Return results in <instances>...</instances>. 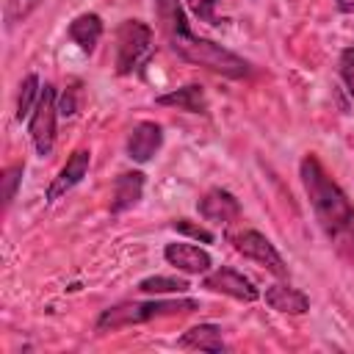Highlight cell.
Listing matches in <instances>:
<instances>
[{
	"label": "cell",
	"instance_id": "cell-1",
	"mask_svg": "<svg viewBox=\"0 0 354 354\" xmlns=\"http://www.w3.org/2000/svg\"><path fill=\"white\" fill-rule=\"evenodd\" d=\"M299 177L304 185V194L313 205V213L335 246V252L354 266V205L346 196V191L335 183V177L324 169V163L315 155H304L299 163Z\"/></svg>",
	"mask_w": 354,
	"mask_h": 354
},
{
	"label": "cell",
	"instance_id": "cell-2",
	"mask_svg": "<svg viewBox=\"0 0 354 354\" xmlns=\"http://www.w3.org/2000/svg\"><path fill=\"white\" fill-rule=\"evenodd\" d=\"M155 14H158L166 44L183 61L205 66V69H210L216 75H224V77H232V80H243V77L252 75V66H249L246 58H241L232 50H227V47H221L210 39H202L191 30L185 8H183L180 0H155Z\"/></svg>",
	"mask_w": 354,
	"mask_h": 354
},
{
	"label": "cell",
	"instance_id": "cell-3",
	"mask_svg": "<svg viewBox=\"0 0 354 354\" xmlns=\"http://www.w3.org/2000/svg\"><path fill=\"white\" fill-rule=\"evenodd\" d=\"M199 310L196 299H149V301H122L113 304L108 310L100 313L97 318V332H116L124 326H136V324H147L155 318H166V315H185Z\"/></svg>",
	"mask_w": 354,
	"mask_h": 354
},
{
	"label": "cell",
	"instance_id": "cell-4",
	"mask_svg": "<svg viewBox=\"0 0 354 354\" xmlns=\"http://www.w3.org/2000/svg\"><path fill=\"white\" fill-rule=\"evenodd\" d=\"M152 28L141 19H124L116 30V75L138 72L155 50Z\"/></svg>",
	"mask_w": 354,
	"mask_h": 354
},
{
	"label": "cell",
	"instance_id": "cell-5",
	"mask_svg": "<svg viewBox=\"0 0 354 354\" xmlns=\"http://www.w3.org/2000/svg\"><path fill=\"white\" fill-rule=\"evenodd\" d=\"M55 119H58L55 88L50 83H44L41 94H39V102H36V108L30 113V122H28V133H30V141H33L39 158H47L55 147Z\"/></svg>",
	"mask_w": 354,
	"mask_h": 354
},
{
	"label": "cell",
	"instance_id": "cell-6",
	"mask_svg": "<svg viewBox=\"0 0 354 354\" xmlns=\"http://www.w3.org/2000/svg\"><path fill=\"white\" fill-rule=\"evenodd\" d=\"M230 243L235 246L238 254H243V257L260 263V266L268 268L274 277H279V279L288 277V263L282 260V254L277 252V246H274L263 232H257V230H241V232L230 235Z\"/></svg>",
	"mask_w": 354,
	"mask_h": 354
},
{
	"label": "cell",
	"instance_id": "cell-7",
	"mask_svg": "<svg viewBox=\"0 0 354 354\" xmlns=\"http://www.w3.org/2000/svg\"><path fill=\"white\" fill-rule=\"evenodd\" d=\"M202 285L213 293H224V296L238 299V301H257L260 299V290L254 288V282L230 266H218V268L207 271Z\"/></svg>",
	"mask_w": 354,
	"mask_h": 354
},
{
	"label": "cell",
	"instance_id": "cell-8",
	"mask_svg": "<svg viewBox=\"0 0 354 354\" xmlns=\"http://www.w3.org/2000/svg\"><path fill=\"white\" fill-rule=\"evenodd\" d=\"M196 210L205 221L210 224H232L238 216H241V202L227 191V188H210L199 202H196Z\"/></svg>",
	"mask_w": 354,
	"mask_h": 354
},
{
	"label": "cell",
	"instance_id": "cell-9",
	"mask_svg": "<svg viewBox=\"0 0 354 354\" xmlns=\"http://www.w3.org/2000/svg\"><path fill=\"white\" fill-rule=\"evenodd\" d=\"M163 147V127L158 122H138L127 136V158L136 163H147Z\"/></svg>",
	"mask_w": 354,
	"mask_h": 354
},
{
	"label": "cell",
	"instance_id": "cell-10",
	"mask_svg": "<svg viewBox=\"0 0 354 354\" xmlns=\"http://www.w3.org/2000/svg\"><path fill=\"white\" fill-rule=\"evenodd\" d=\"M88 166H91V152H88V149H75V152L66 158L64 169H61V171L55 174V180L50 183V188H47V202H55V199H61L64 194H69V191L86 177Z\"/></svg>",
	"mask_w": 354,
	"mask_h": 354
},
{
	"label": "cell",
	"instance_id": "cell-11",
	"mask_svg": "<svg viewBox=\"0 0 354 354\" xmlns=\"http://www.w3.org/2000/svg\"><path fill=\"white\" fill-rule=\"evenodd\" d=\"M163 257L169 266H174L177 271L183 274H207L210 266H213V257L194 246V243H185V241H174V243H166L163 249Z\"/></svg>",
	"mask_w": 354,
	"mask_h": 354
},
{
	"label": "cell",
	"instance_id": "cell-12",
	"mask_svg": "<svg viewBox=\"0 0 354 354\" xmlns=\"http://www.w3.org/2000/svg\"><path fill=\"white\" fill-rule=\"evenodd\" d=\"M266 304L277 313H288V315H304L310 310V299L293 288V285H285V282H274L266 288Z\"/></svg>",
	"mask_w": 354,
	"mask_h": 354
},
{
	"label": "cell",
	"instance_id": "cell-13",
	"mask_svg": "<svg viewBox=\"0 0 354 354\" xmlns=\"http://www.w3.org/2000/svg\"><path fill=\"white\" fill-rule=\"evenodd\" d=\"M144 171H122L113 180V199H111V213H124L133 205H138L144 194Z\"/></svg>",
	"mask_w": 354,
	"mask_h": 354
},
{
	"label": "cell",
	"instance_id": "cell-14",
	"mask_svg": "<svg viewBox=\"0 0 354 354\" xmlns=\"http://www.w3.org/2000/svg\"><path fill=\"white\" fill-rule=\"evenodd\" d=\"M177 346L194 348V351H213V354H221L227 348V343L221 337V326H216V324H199V326L185 329L177 337Z\"/></svg>",
	"mask_w": 354,
	"mask_h": 354
},
{
	"label": "cell",
	"instance_id": "cell-15",
	"mask_svg": "<svg viewBox=\"0 0 354 354\" xmlns=\"http://www.w3.org/2000/svg\"><path fill=\"white\" fill-rule=\"evenodd\" d=\"M158 105H166V108H177V111H185V113H207V97L202 91V86L196 83H188L183 88H174V91H166L160 97H155Z\"/></svg>",
	"mask_w": 354,
	"mask_h": 354
},
{
	"label": "cell",
	"instance_id": "cell-16",
	"mask_svg": "<svg viewBox=\"0 0 354 354\" xmlns=\"http://www.w3.org/2000/svg\"><path fill=\"white\" fill-rule=\"evenodd\" d=\"M69 39H72L83 53H94V47H97L100 39H102V19H100V14H94V11L77 14V17L69 22Z\"/></svg>",
	"mask_w": 354,
	"mask_h": 354
},
{
	"label": "cell",
	"instance_id": "cell-17",
	"mask_svg": "<svg viewBox=\"0 0 354 354\" xmlns=\"http://www.w3.org/2000/svg\"><path fill=\"white\" fill-rule=\"evenodd\" d=\"M39 94H41V83H39V75H28L22 83H19V97H17V119H28L39 102Z\"/></svg>",
	"mask_w": 354,
	"mask_h": 354
},
{
	"label": "cell",
	"instance_id": "cell-18",
	"mask_svg": "<svg viewBox=\"0 0 354 354\" xmlns=\"http://www.w3.org/2000/svg\"><path fill=\"white\" fill-rule=\"evenodd\" d=\"M188 288H191V285H188L185 279H177V277H160V274L147 277V279L138 282V290H141V293H155V296H160V293H185Z\"/></svg>",
	"mask_w": 354,
	"mask_h": 354
},
{
	"label": "cell",
	"instance_id": "cell-19",
	"mask_svg": "<svg viewBox=\"0 0 354 354\" xmlns=\"http://www.w3.org/2000/svg\"><path fill=\"white\" fill-rule=\"evenodd\" d=\"M22 171H25V166L22 163H11L6 171H3V213L11 207V202L17 199V188L22 185Z\"/></svg>",
	"mask_w": 354,
	"mask_h": 354
},
{
	"label": "cell",
	"instance_id": "cell-20",
	"mask_svg": "<svg viewBox=\"0 0 354 354\" xmlns=\"http://www.w3.org/2000/svg\"><path fill=\"white\" fill-rule=\"evenodd\" d=\"M39 6H41V0H8L6 3V25L14 28V25L25 22Z\"/></svg>",
	"mask_w": 354,
	"mask_h": 354
},
{
	"label": "cell",
	"instance_id": "cell-21",
	"mask_svg": "<svg viewBox=\"0 0 354 354\" xmlns=\"http://www.w3.org/2000/svg\"><path fill=\"white\" fill-rule=\"evenodd\" d=\"M171 230H174V232H183V235H188V238H194V241L213 243V232H210L207 227H202V224L188 221V218H177V221H171Z\"/></svg>",
	"mask_w": 354,
	"mask_h": 354
},
{
	"label": "cell",
	"instance_id": "cell-22",
	"mask_svg": "<svg viewBox=\"0 0 354 354\" xmlns=\"http://www.w3.org/2000/svg\"><path fill=\"white\" fill-rule=\"evenodd\" d=\"M191 14L199 19V22H207V25H218V17H216V6L218 0H185Z\"/></svg>",
	"mask_w": 354,
	"mask_h": 354
},
{
	"label": "cell",
	"instance_id": "cell-23",
	"mask_svg": "<svg viewBox=\"0 0 354 354\" xmlns=\"http://www.w3.org/2000/svg\"><path fill=\"white\" fill-rule=\"evenodd\" d=\"M337 72H340V77H343V83H346V88H348V94L354 97V47H346V50L340 53Z\"/></svg>",
	"mask_w": 354,
	"mask_h": 354
},
{
	"label": "cell",
	"instance_id": "cell-24",
	"mask_svg": "<svg viewBox=\"0 0 354 354\" xmlns=\"http://www.w3.org/2000/svg\"><path fill=\"white\" fill-rule=\"evenodd\" d=\"M75 111H77V94H75V88H66V91L61 94L58 113H61V116H72Z\"/></svg>",
	"mask_w": 354,
	"mask_h": 354
},
{
	"label": "cell",
	"instance_id": "cell-25",
	"mask_svg": "<svg viewBox=\"0 0 354 354\" xmlns=\"http://www.w3.org/2000/svg\"><path fill=\"white\" fill-rule=\"evenodd\" d=\"M337 3V11L343 14H354V0H335Z\"/></svg>",
	"mask_w": 354,
	"mask_h": 354
}]
</instances>
